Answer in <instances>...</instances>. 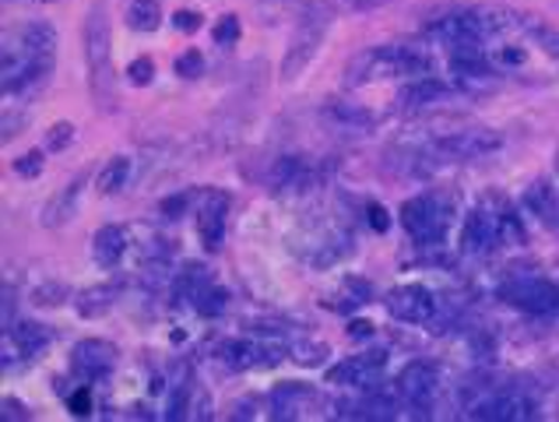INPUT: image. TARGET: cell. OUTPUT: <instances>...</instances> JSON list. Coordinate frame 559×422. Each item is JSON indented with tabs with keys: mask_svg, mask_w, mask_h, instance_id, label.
I'll return each mask as SVG.
<instances>
[{
	"mask_svg": "<svg viewBox=\"0 0 559 422\" xmlns=\"http://www.w3.org/2000/svg\"><path fill=\"white\" fill-rule=\"evenodd\" d=\"M127 81H131L134 89H148L155 81V60L152 57H138L127 63Z\"/></svg>",
	"mask_w": 559,
	"mask_h": 422,
	"instance_id": "cell-31",
	"label": "cell"
},
{
	"mask_svg": "<svg viewBox=\"0 0 559 422\" xmlns=\"http://www.w3.org/2000/svg\"><path fill=\"white\" fill-rule=\"evenodd\" d=\"M383 306L388 314L402 324H429L437 317V296L433 289H426L419 282H408V285H394L388 296H383Z\"/></svg>",
	"mask_w": 559,
	"mask_h": 422,
	"instance_id": "cell-11",
	"label": "cell"
},
{
	"mask_svg": "<svg viewBox=\"0 0 559 422\" xmlns=\"http://www.w3.org/2000/svg\"><path fill=\"white\" fill-rule=\"evenodd\" d=\"M127 247H131L127 230H123V225H117V222H109V225H103V230L92 236V261L99 265L103 271H114L123 261Z\"/></svg>",
	"mask_w": 559,
	"mask_h": 422,
	"instance_id": "cell-19",
	"label": "cell"
},
{
	"mask_svg": "<svg viewBox=\"0 0 559 422\" xmlns=\"http://www.w3.org/2000/svg\"><path fill=\"white\" fill-rule=\"evenodd\" d=\"M127 25L134 32H155L163 25V0H131V8H127Z\"/></svg>",
	"mask_w": 559,
	"mask_h": 422,
	"instance_id": "cell-27",
	"label": "cell"
},
{
	"mask_svg": "<svg viewBox=\"0 0 559 422\" xmlns=\"http://www.w3.org/2000/svg\"><path fill=\"white\" fill-rule=\"evenodd\" d=\"M117 296H120L117 285H88L74 296V310L85 320H99L117 306Z\"/></svg>",
	"mask_w": 559,
	"mask_h": 422,
	"instance_id": "cell-22",
	"label": "cell"
},
{
	"mask_svg": "<svg viewBox=\"0 0 559 422\" xmlns=\"http://www.w3.org/2000/svg\"><path fill=\"white\" fill-rule=\"evenodd\" d=\"M0 409H4L0 415H4V419H14V422H22V419H28V415H32V412H28V405H25V401H19L14 395H8L4 401H0Z\"/></svg>",
	"mask_w": 559,
	"mask_h": 422,
	"instance_id": "cell-42",
	"label": "cell"
},
{
	"mask_svg": "<svg viewBox=\"0 0 559 422\" xmlns=\"http://www.w3.org/2000/svg\"><path fill=\"white\" fill-rule=\"evenodd\" d=\"M397 398H402L415 415H429L433 398L440 391V370L429 360H412L402 373H397Z\"/></svg>",
	"mask_w": 559,
	"mask_h": 422,
	"instance_id": "cell-8",
	"label": "cell"
},
{
	"mask_svg": "<svg viewBox=\"0 0 559 422\" xmlns=\"http://www.w3.org/2000/svg\"><path fill=\"white\" fill-rule=\"evenodd\" d=\"M114 366H117V345L106 342V338H82V342L71 349V373L85 384L109 377Z\"/></svg>",
	"mask_w": 559,
	"mask_h": 422,
	"instance_id": "cell-12",
	"label": "cell"
},
{
	"mask_svg": "<svg viewBox=\"0 0 559 422\" xmlns=\"http://www.w3.org/2000/svg\"><path fill=\"white\" fill-rule=\"evenodd\" d=\"M334 4H342V8H348V11H370V8L380 4V0H334Z\"/></svg>",
	"mask_w": 559,
	"mask_h": 422,
	"instance_id": "cell-47",
	"label": "cell"
},
{
	"mask_svg": "<svg viewBox=\"0 0 559 422\" xmlns=\"http://www.w3.org/2000/svg\"><path fill=\"white\" fill-rule=\"evenodd\" d=\"M74 141V124L71 120H57L50 131H46V152H63Z\"/></svg>",
	"mask_w": 559,
	"mask_h": 422,
	"instance_id": "cell-34",
	"label": "cell"
},
{
	"mask_svg": "<svg viewBox=\"0 0 559 422\" xmlns=\"http://www.w3.org/2000/svg\"><path fill=\"white\" fill-rule=\"evenodd\" d=\"M173 25H177V32H183V36H194V32L204 25V14L190 11V8H180L177 14H173Z\"/></svg>",
	"mask_w": 559,
	"mask_h": 422,
	"instance_id": "cell-41",
	"label": "cell"
},
{
	"mask_svg": "<svg viewBox=\"0 0 559 422\" xmlns=\"http://www.w3.org/2000/svg\"><path fill=\"white\" fill-rule=\"evenodd\" d=\"M226 306H229V292L212 282V285H207V289L201 292V300H198V306H194V314L204 317V320H215V317L226 314Z\"/></svg>",
	"mask_w": 559,
	"mask_h": 422,
	"instance_id": "cell-28",
	"label": "cell"
},
{
	"mask_svg": "<svg viewBox=\"0 0 559 422\" xmlns=\"http://www.w3.org/2000/svg\"><path fill=\"white\" fill-rule=\"evenodd\" d=\"M4 338L22 352V360H36L53 342V328H46L39 320H14V328L4 331Z\"/></svg>",
	"mask_w": 559,
	"mask_h": 422,
	"instance_id": "cell-20",
	"label": "cell"
},
{
	"mask_svg": "<svg viewBox=\"0 0 559 422\" xmlns=\"http://www.w3.org/2000/svg\"><path fill=\"white\" fill-rule=\"evenodd\" d=\"M57 57V28L50 22H25L4 32V50H0V89L8 99L32 95L46 85L53 74Z\"/></svg>",
	"mask_w": 559,
	"mask_h": 422,
	"instance_id": "cell-1",
	"label": "cell"
},
{
	"mask_svg": "<svg viewBox=\"0 0 559 422\" xmlns=\"http://www.w3.org/2000/svg\"><path fill=\"white\" fill-rule=\"evenodd\" d=\"M14 285H4V331H11L14 328Z\"/></svg>",
	"mask_w": 559,
	"mask_h": 422,
	"instance_id": "cell-44",
	"label": "cell"
},
{
	"mask_svg": "<svg viewBox=\"0 0 559 422\" xmlns=\"http://www.w3.org/2000/svg\"><path fill=\"white\" fill-rule=\"evenodd\" d=\"M556 169H559V155H556Z\"/></svg>",
	"mask_w": 559,
	"mask_h": 422,
	"instance_id": "cell-49",
	"label": "cell"
},
{
	"mask_svg": "<svg viewBox=\"0 0 559 422\" xmlns=\"http://www.w3.org/2000/svg\"><path fill=\"white\" fill-rule=\"evenodd\" d=\"M88 187V169L82 173H74L68 184H63L50 201L43 204L39 211V222H43V230H63L74 215H78V201H82V190Z\"/></svg>",
	"mask_w": 559,
	"mask_h": 422,
	"instance_id": "cell-14",
	"label": "cell"
},
{
	"mask_svg": "<svg viewBox=\"0 0 559 422\" xmlns=\"http://www.w3.org/2000/svg\"><path fill=\"white\" fill-rule=\"evenodd\" d=\"M366 335H373L370 320H353V324H348V338H366Z\"/></svg>",
	"mask_w": 559,
	"mask_h": 422,
	"instance_id": "cell-46",
	"label": "cell"
},
{
	"mask_svg": "<svg viewBox=\"0 0 559 422\" xmlns=\"http://www.w3.org/2000/svg\"><path fill=\"white\" fill-rule=\"evenodd\" d=\"M500 300L510 303L521 314L532 317H552L559 314V282L546 279V274L535 271H510L500 282Z\"/></svg>",
	"mask_w": 559,
	"mask_h": 422,
	"instance_id": "cell-6",
	"label": "cell"
},
{
	"mask_svg": "<svg viewBox=\"0 0 559 422\" xmlns=\"http://www.w3.org/2000/svg\"><path fill=\"white\" fill-rule=\"evenodd\" d=\"M310 162L302 155H282L271 169V187L275 190H302L310 184Z\"/></svg>",
	"mask_w": 559,
	"mask_h": 422,
	"instance_id": "cell-23",
	"label": "cell"
},
{
	"mask_svg": "<svg viewBox=\"0 0 559 422\" xmlns=\"http://www.w3.org/2000/svg\"><path fill=\"white\" fill-rule=\"evenodd\" d=\"M229 194L226 190H215V187H204L198 194V236H201V247L207 254L222 250V243H226V222H229Z\"/></svg>",
	"mask_w": 559,
	"mask_h": 422,
	"instance_id": "cell-9",
	"label": "cell"
},
{
	"mask_svg": "<svg viewBox=\"0 0 559 422\" xmlns=\"http://www.w3.org/2000/svg\"><path fill=\"white\" fill-rule=\"evenodd\" d=\"M127 176H131V159H127V155H114L99 169V176H95V190H99L103 198H109V194H120L127 187Z\"/></svg>",
	"mask_w": 559,
	"mask_h": 422,
	"instance_id": "cell-25",
	"label": "cell"
},
{
	"mask_svg": "<svg viewBox=\"0 0 559 422\" xmlns=\"http://www.w3.org/2000/svg\"><path fill=\"white\" fill-rule=\"evenodd\" d=\"M36 4H50V0H36Z\"/></svg>",
	"mask_w": 559,
	"mask_h": 422,
	"instance_id": "cell-48",
	"label": "cell"
},
{
	"mask_svg": "<svg viewBox=\"0 0 559 422\" xmlns=\"http://www.w3.org/2000/svg\"><path fill=\"white\" fill-rule=\"evenodd\" d=\"M503 149V134L492 131V127H468V131H454L433 144V159L437 162H472V159H486L492 152Z\"/></svg>",
	"mask_w": 559,
	"mask_h": 422,
	"instance_id": "cell-7",
	"label": "cell"
},
{
	"mask_svg": "<svg viewBox=\"0 0 559 422\" xmlns=\"http://www.w3.org/2000/svg\"><path fill=\"white\" fill-rule=\"evenodd\" d=\"M497 247H500V225H497V215H492V208L483 201L465 215V225H461V250L472 257H483Z\"/></svg>",
	"mask_w": 559,
	"mask_h": 422,
	"instance_id": "cell-13",
	"label": "cell"
},
{
	"mask_svg": "<svg viewBox=\"0 0 559 422\" xmlns=\"http://www.w3.org/2000/svg\"><path fill=\"white\" fill-rule=\"evenodd\" d=\"M85 43V68H88V92L95 109L109 117L120 109V85H117V68H114V32H109L106 8L95 4L82 28Z\"/></svg>",
	"mask_w": 559,
	"mask_h": 422,
	"instance_id": "cell-3",
	"label": "cell"
},
{
	"mask_svg": "<svg viewBox=\"0 0 559 422\" xmlns=\"http://www.w3.org/2000/svg\"><path fill=\"white\" fill-rule=\"evenodd\" d=\"M451 85H447L443 78L437 74H423V78H412L408 85L397 92V103L402 109H423V106H433V103H443L451 99Z\"/></svg>",
	"mask_w": 559,
	"mask_h": 422,
	"instance_id": "cell-18",
	"label": "cell"
},
{
	"mask_svg": "<svg viewBox=\"0 0 559 422\" xmlns=\"http://www.w3.org/2000/svg\"><path fill=\"white\" fill-rule=\"evenodd\" d=\"M321 120L328 127H334V131H348V134H370L377 127V117L366 106L359 103H328L321 109Z\"/></svg>",
	"mask_w": 559,
	"mask_h": 422,
	"instance_id": "cell-17",
	"label": "cell"
},
{
	"mask_svg": "<svg viewBox=\"0 0 559 422\" xmlns=\"http://www.w3.org/2000/svg\"><path fill=\"white\" fill-rule=\"evenodd\" d=\"M190 204H194V194L183 190V194H173V198H166L163 204H158V211H163L166 219H183Z\"/></svg>",
	"mask_w": 559,
	"mask_h": 422,
	"instance_id": "cell-38",
	"label": "cell"
},
{
	"mask_svg": "<svg viewBox=\"0 0 559 422\" xmlns=\"http://www.w3.org/2000/svg\"><path fill=\"white\" fill-rule=\"evenodd\" d=\"M366 222H370V230L373 233H388L391 230V211L383 208L380 201H366Z\"/></svg>",
	"mask_w": 559,
	"mask_h": 422,
	"instance_id": "cell-39",
	"label": "cell"
},
{
	"mask_svg": "<svg viewBox=\"0 0 559 422\" xmlns=\"http://www.w3.org/2000/svg\"><path fill=\"white\" fill-rule=\"evenodd\" d=\"M68 296H71V292L63 282H43V285L32 289V303H36V306H60Z\"/></svg>",
	"mask_w": 559,
	"mask_h": 422,
	"instance_id": "cell-30",
	"label": "cell"
},
{
	"mask_svg": "<svg viewBox=\"0 0 559 422\" xmlns=\"http://www.w3.org/2000/svg\"><path fill=\"white\" fill-rule=\"evenodd\" d=\"M25 124H28V109H14L8 106L4 109V144H11L14 138H19L25 131Z\"/></svg>",
	"mask_w": 559,
	"mask_h": 422,
	"instance_id": "cell-37",
	"label": "cell"
},
{
	"mask_svg": "<svg viewBox=\"0 0 559 422\" xmlns=\"http://www.w3.org/2000/svg\"><path fill=\"white\" fill-rule=\"evenodd\" d=\"M215 43L218 46H236L239 43V19H236V14H222V22L215 25Z\"/></svg>",
	"mask_w": 559,
	"mask_h": 422,
	"instance_id": "cell-40",
	"label": "cell"
},
{
	"mask_svg": "<svg viewBox=\"0 0 559 422\" xmlns=\"http://www.w3.org/2000/svg\"><path fill=\"white\" fill-rule=\"evenodd\" d=\"M370 300H373V285L366 282V279H359V274H345L338 303L331 300L328 306H334V310H356V306H366Z\"/></svg>",
	"mask_w": 559,
	"mask_h": 422,
	"instance_id": "cell-26",
	"label": "cell"
},
{
	"mask_svg": "<svg viewBox=\"0 0 559 422\" xmlns=\"http://www.w3.org/2000/svg\"><path fill=\"white\" fill-rule=\"evenodd\" d=\"M253 409H258V401H253V398L250 401H236L229 409V419H253V415H258Z\"/></svg>",
	"mask_w": 559,
	"mask_h": 422,
	"instance_id": "cell-45",
	"label": "cell"
},
{
	"mask_svg": "<svg viewBox=\"0 0 559 422\" xmlns=\"http://www.w3.org/2000/svg\"><path fill=\"white\" fill-rule=\"evenodd\" d=\"M63 401H68V412H71L74 419H85V415H92V387H88L85 380L78 384L74 391H71L68 398H63Z\"/></svg>",
	"mask_w": 559,
	"mask_h": 422,
	"instance_id": "cell-35",
	"label": "cell"
},
{
	"mask_svg": "<svg viewBox=\"0 0 559 422\" xmlns=\"http://www.w3.org/2000/svg\"><path fill=\"white\" fill-rule=\"evenodd\" d=\"M383 370H388V355L380 349L370 352H359V355H348V360L334 363L328 370V384H338V387H356V391H370L383 380Z\"/></svg>",
	"mask_w": 559,
	"mask_h": 422,
	"instance_id": "cell-10",
	"label": "cell"
},
{
	"mask_svg": "<svg viewBox=\"0 0 559 422\" xmlns=\"http://www.w3.org/2000/svg\"><path fill=\"white\" fill-rule=\"evenodd\" d=\"M43 166H46V152L43 149H32V152L14 159V173H19L22 180H36V176L43 173Z\"/></svg>",
	"mask_w": 559,
	"mask_h": 422,
	"instance_id": "cell-32",
	"label": "cell"
},
{
	"mask_svg": "<svg viewBox=\"0 0 559 422\" xmlns=\"http://www.w3.org/2000/svg\"><path fill=\"white\" fill-rule=\"evenodd\" d=\"M397 215H402V225L412 236V243H419V247H440L447 233H451L454 201L440 190H426V194L408 198Z\"/></svg>",
	"mask_w": 559,
	"mask_h": 422,
	"instance_id": "cell-5",
	"label": "cell"
},
{
	"mask_svg": "<svg viewBox=\"0 0 559 422\" xmlns=\"http://www.w3.org/2000/svg\"><path fill=\"white\" fill-rule=\"evenodd\" d=\"M173 71H177L183 81L201 78V74H204V54H201V50H183V54L177 57V63H173Z\"/></svg>",
	"mask_w": 559,
	"mask_h": 422,
	"instance_id": "cell-33",
	"label": "cell"
},
{
	"mask_svg": "<svg viewBox=\"0 0 559 422\" xmlns=\"http://www.w3.org/2000/svg\"><path fill=\"white\" fill-rule=\"evenodd\" d=\"M433 74V54L423 43H380L359 50L345 63V85L362 89L388 78H423Z\"/></svg>",
	"mask_w": 559,
	"mask_h": 422,
	"instance_id": "cell-2",
	"label": "cell"
},
{
	"mask_svg": "<svg viewBox=\"0 0 559 422\" xmlns=\"http://www.w3.org/2000/svg\"><path fill=\"white\" fill-rule=\"evenodd\" d=\"M207 285H212V274H207V268L204 265H187L177 274V282H173V306H190V310H194L201 292Z\"/></svg>",
	"mask_w": 559,
	"mask_h": 422,
	"instance_id": "cell-21",
	"label": "cell"
},
{
	"mask_svg": "<svg viewBox=\"0 0 559 422\" xmlns=\"http://www.w3.org/2000/svg\"><path fill=\"white\" fill-rule=\"evenodd\" d=\"M253 14L261 25H278L285 19H299V11L307 8V0H250Z\"/></svg>",
	"mask_w": 559,
	"mask_h": 422,
	"instance_id": "cell-24",
	"label": "cell"
},
{
	"mask_svg": "<svg viewBox=\"0 0 559 422\" xmlns=\"http://www.w3.org/2000/svg\"><path fill=\"white\" fill-rule=\"evenodd\" d=\"M524 57H528L524 50H514V46H503V50H500L497 57H492V63H500V68H521Z\"/></svg>",
	"mask_w": 559,
	"mask_h": 422,
	"instance_id": "cell-43",
	"label": "cell"
},
{
	"mask_svg": "<svg viewBox=\"0 0 559 422\" xmlns=\"http://www.w3.org/2000/svg\"><path fill=\"white\" fill-rule=\"evenodd\" d=\"M524 211L542 222L546 230H559V190L552 187V180H546V176H538V180H532L528 187H524Z\"/></svg>",
	"mask_w": 559,
	"mask_h": 422,
	"instance_id": "cell-16",
	"label": "cell"
},
{
	"mask_svg": "<svg viewBox=\"0 0 559 422\" xmlns=\"http://www.w3.org/2000/svg\"><path fill=\"white\" fill-rule=\"evenodd\" d=\"M528 36L535 39V46L546 57H552L556 63H559V28H552V25H546V22H538V19H532V25H528Z\"/></svg>",
	"mask_w": 559,
	"mask_h": 422,
	"instance_id": "cell-29",
	"label": "cell"
},
{
	"mask_svg": "<svg viewBox=\"0 0 559 422\" xmlns=\"http://www.w3.org/2000/svg\"><path fill=\"white\" fill-rule=\"evenodd\" d=\"M331 25H334L331 0H307V8H302L299 19H296L289 46H285L282 68H278L285 81H296L299 74H307V68L317 60V54H321Z\"/></svg>",
	"mask_w": 559,
	"mask_h": 422,
	"instance_id": "cell-4",
	"label": "cell"
},
{
	"mask_svg": "<svg viewBox=\"0 0 559 422\" xmlns=\"http://www.w3.org/2000/svg\"><path fill=\"white\" fill-rule=\"evenodd\" d=\"M313 409H321V395L310 384L285 380L271 391V412H275V419H302Z\"/></svg>",
	"mask_w": 559,
	"mask_h": 422,
	"instance_id": "cell-15",
	"label": "cell"
},
{
	"mask_svg": "<svg viewBox=\"0 0 559 422\" xmlns=\"http://www.w3.org/2000/svg\"><path fill=\"white\" fill-rule=\"evenodd\" d=\"M293 360L299 366H321L328 360V345L324 342H302V345L293 349Z\"/></svg>",
	"mask_w": 559,
	"mask_h": 422,
	"instance_id": "cell-36",
	"label": "cell"
}]
</instances>
